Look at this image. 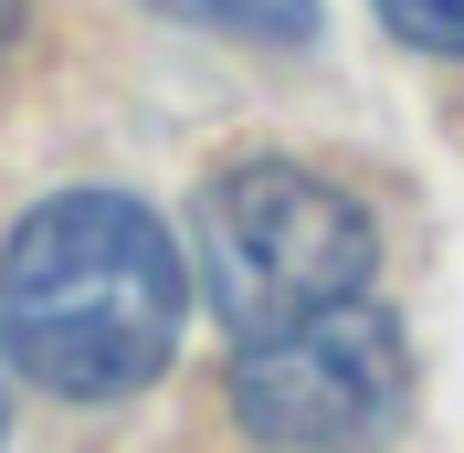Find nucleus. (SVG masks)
Segmentation results:
<instances>
[{
  "label": "nucleus",
  "instance_id": "3",
  "mask_svg": "<svg viewBox=\"0 0 464 453\" xmlns=\"http://www.w3.org/2000/svg\"><path fill=\"white\" fill-rule=\"evenodd\" d=\"M411 411V338L380 295L232 348V422L264 453H370Z\"/></svg>",
  "mask_w": 464,
  "mask_h": 453
},
{
  "label": "nucleus",
  "instance_id": "4",
  "mask_svg": "<svg viewBox=\"0 0 464 453\" xmlns=\"http://www.w3.org/2000/svg\"><path fill=\"white\" fill-rule=\"evenodd\" d=\"M169 22L232 32V43H306L317 32V0H159Z\"/></svg>",
  "mask_w": 464,
  "mask_h": 453
},
{
  "label": "nucleus",
  "instance_id": "5",
  "mask_svg": "<svg viewBox=\"0 0 464 453\" xmlns=\"http://www.w3.org/2000/svg\"><path fill=\"white\" fill-rule=\"evenodd\" d=\"M380 22L401 32L411 53H443V63H464V0H380Z\"/></svg>",
  "mask_w": 464,
  "mask_h": 453
},
{
  "label": "nucleus",
  "instance_id": "7",
  "mask_svg": "<svg viewBox=\"0 0 464 453\" xmlns=\"http://www.w3.org/2000/svg\"><path fill=\"white\" fill-rule=\"evenodd\" d=\"M11 22H22V0H0V43H11Z\"/></svg>",
  "mask_w": 464,
  "mask_h": 453
},
{
  "label": "nucleus",
  "instance_id": "1",
  "mask_svg": "<svg viewBox=\"0 0 464 453\" xmlns=\"http://www.w3.org/2000/svg\"><path fill=\"white\" fill-rule=\"evenodd\" d=\"M190 264L127 190H53L0 243V348L53 400H127L179 348Z\"/></svg>",
  "mask_w": 464,
  "mask_h": 453
},
{
  "label": "nucleus",
  "instance_id": "2",
  "mask_svg": "<svg viewBox=\"0 0 464 453\" xmlns=\"http://www.w3.org/2000/svg\"><path fill=\"white\" fill-rule=\"evenodd\" d=\"M190 275H201L211 316L232 327V348H243V338H275L295 316L370 295L380 232L338 179L295 169V159H243L190 211Z\"/></svg>",
  "mask_w": 464,
  "mask_h": 453
},
{
  "label": "nucleus",
  "instance_id": "6",
  "mask_svg": "<svg viewBox=\"0 0 464 453\" xmlns=\"http://www.w3.org/2000/svg\"><path fill=\"white\" fill-rule=\"evenodd\" d=\"M11 380H22V369H11V348H0V432H11Z\"/></svg>",
  "mask_w": 464,
  "mask_h": 453
}]
</instances>
